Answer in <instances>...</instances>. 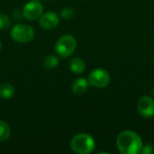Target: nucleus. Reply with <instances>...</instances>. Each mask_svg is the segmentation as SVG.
Returning a JSON list of instances; mask_svg holds the SVG:
<instances>
[{"label": "nucleus", "instance_id": "f257e3e1", "mask_svg": "<svg viewBox=\"0 0 154 154\" xmlns=\"http://www.w3.org/2000/svg\"><path fill=\"white\" fill-rule=\"evenodd\" d=\"M116 146L121 153L137 154L141 152L143 142L138 134L131 130H125L118 134Z\"/></svg>", "mask_w": 154, "mask_h": 154}, {"label": "nucleus", "instance_id": "f03ea898", "mask_svg": "<svg viewBox=\"0 0 154 154\" xmlns=\"http://www.w3.org/2000/svg\"><path fill=\"white\" fill-rule=\"evenodd\" d=\"M96 148L94 138L88 134H79L74 136L70 142V149L78 154L91 153Z\"/></svg>", "mask_w": 154, "mask_h": 154}, {"label": "nucleus", "instance_id": "7ed1b4c3", "mask_svg": "<svg viewBox=\"0 0 154 154\" xmlns=\"http://www.w3.org/2000/svg\"><path fill=\"white\" fill-rule=\"evenodd\" d=\"M77 48L76 39L69 34L61 36L55 44V51L59 56L66 58L70 56Z\"/></svg>", "mask_w": 154, "mask_h": 154}, {"label": "nucleus", "instance_id": "20e7f679", "mask_svg": "<svg viewBox=\"0 0 154 154\" xmlns=\"http://www.w3.org/2000/svg\"><path fill=\"white\" fill-rule=\"evenodd\" d=\"M11 37L14 41L20 43L31 42L34 37L33 28L26 23H18L12 28Z\"/></svg>", "mask_w": 154, "mask_h": 154}, {"label": "nucleus", "instance_id": "39448f33", "mask_svg": "<svg viewBox=\"0 0 154 154\" xmlns=\"http://www.w3.org/2000/svg\"><path fill=\"white\" fill-rule=\"evenodd\" d=\"M88 83L96 88H106L110 82V75L103 69H95L88 75Z\"/></svg>", "mask_w": 154, "mask_h": 154}, {"label": "nucleus", "instance_id": "423d86ee", "mask_svg": "<svg viewBox=\"0 0 154 154\" xmlns=\"http://www.w3.org/2000/svg\"><path fill=\"white\" fill-rule=\"evenodd\" d=\"M43 12V5L39 0H31L23 8V17L29 21H34L41 17Z\"/></svg>", "mask_w": 154, "mask_h": 154}, {"label": "nucleus", "instance_id": "0eeeda50", "mask_svg": "<svg viewBox=\"0 0 154 154\" xmlns=\"http://www.w3.org/2000/svg\"><path fill=\"white\" fill-rule=\"evenodd\" d=\"M137 110L139 114L146 118L154 116V99L151 97L143 96L137 103Z\"/></svg>", "mask_w": 154, "mask_h": 154}, {"label": "nucleus", "instance_id": "6e6552de", "mask_svg": "<svg viewBox=\"0 0 154 154\" xmlns=\"http://www.w3.org/2000/svg\"><path fill=\"white\" fill-rule=\"evenodd\" d=\"M60 19L53 12H47L40 17V26L44 30H52L59 25Z\"/></svg>", "mask_w": 154, "mask_h": 154}, {"label": "nucleus", "instance_id": "1a4fd4ad", "mask_svg": "<svg viewBox=\"0 0 154 154\" xmlns=\"http://www.w3.org/2000/svg\"><path fill=\"white\" fill-rule=\"evenodd\" d=\"M88 85H89V83L86 79L80 78V79H76L73 82V84L71 86V90L74 95L82 96L87 92V90L88 88Z\"/></svg>", "mask_w": 154, "mask_h": 154}, {"label": "nucleus", "instance_id": "9d476101", "mask_svg": "<svg viewBox=\"0 0 154 154\" xmlns=\"http://www.w3.org/2000/svg\"><path fill=\"white\" fill-rule=\"evenodd\" d=\"M86 65L82 59L80 58H73L69 61V69L75 74H81L85 71Z\"/></svg>", "mask_w": 154, "mask_h": 154}, {"label": "nucleus", "instance_id": "9b49d317", "mask_svg": "<svg viewBox=\"0 0 154 154\" xmlns=\"http://www.w3.org/2000/svg\"><path fill=\"white\" fill-rule=\"evenodd\" d=\"M14 95V88L9 83L0 84V98L9 99Z\"/></svg>", "mask_w": 154, "mask_h": 154}, {"label": "nucleus", "instance_id": "f8f14e48", "mask_svg": "<svg viewBox=\"0 0 154 154\" xmlns=\"http://www.w3.org/2000/svg\"><path fill=\"white\" fill-rule=\"evenodd\" d=\"M11 134V129L9 125L3 121L0 120V142H5L6 141Z\"/></svg>", "mask_w": 154, "mask_h": 154}, {"label": "nucleus", "instance_id": "ddd939ff", "mask_svg": "<svg viewBox=\"0 0 154 154\" xmlns=\"http://www.w3.org/2000/svg\"><path fill=\"white\" fill-rule=\"evenodd\" d=\"M59 59L53 55H48L44 58L42 64L47 69H54L59 65Z\"/></svg>", "mask_w": 154, "mask_h": 154}, {"label": "nucleus", "instance_id": "4468645a", "mask_svg": "<svg viewBox=\"0 0 154 154\" xmlns=\"http://www.w3.org/2000/svg\"><path fill=\"white\" fill-rule=\"evenodd\" d=\"M74 14H75V12H74L73 8H71V7H64L60 11V16L65 20L73 19Z\"/></svg>", "mask_w": 154, "mask_h": 154}, {"label": "nucleus", "instance_id": "2eb2a0df", "mask_svg": "<svg viewBox=\"0 0 154 154\" xmlns=\"http://www.w3.org/2000/svg\"><path fill=\"white\" fill-rule=\"evenodd\" d=\"M10 25H11L10 18L4 14H0V30H5L9 28Z\"/></svg>", "mask_w": 154, "mask_h": 154}, {"label": "nucleus", "instance_id": "dca6fc26", "mask_svg": "<svg viewBox=\"0 0 154 154\" xmlns=\"http://www.w3.org/2000/svg\"><path fill=\"white\" fill-rule=\"evenodd\" d=\"M13 18L16 21H21L23 18V10L21 11L20 9H15L14 10V12L12 13Z\"/></svg>", "mask_w": 154, "mask_h": 154}, {"label": "nucleus", "instance_id": "f3484780", "mask_svg": "<svg viewBox=\"0 0 154 154\" xmlns=\"http://www.w3.org/2000/svg\"><path fill=\"white\" fill-rule=\"evenodd\" d=\"M154 152V147L152 144H146L145 146H143L141 150V153H152Z\"/></svg>", "mask_w": 154, "mask_h": 154}, {"label": "nucleus", "instance_id": "a211bd4d", "mask_svg": "<svg viewBox=\"0 0 154 154\" xmlns=\"http://www.w3.org/2000/svg\"><path fill=\"white\" fill-rule=\"evenodd\" d=\"M152 96L154 97V88H152Z\"/></svg>", "mask_w": 154, "mask_h": 154}, {"label": "nucleus", "instance_id": "6ab92c4d", "mask_svg": "<svg viewBox=\"0 0 154 154\" xmlns=\"http://www.w3.org/2000/svg\"><path fill=\"white\" fill-rule=\"evenodd\" d=\"M1 49H2V42H0V51H1Z\"/></svg>", "mask_w": 154, "mask_h": 154}, {"label": "nucleus", "instance_id": "aec40b11", "mask_svg": "<svg viewBox=\"0 0 154 154\" xmlns=\"http://www.w3.org/2000/svg\"><path fill=\"white\" fill-rule=\"evenodd\" d=\"M152 60H153V61H154V55H153V57H152Z\"/></svg>", "mask_w": 154, "mask_h": 154}, {"label": "nucleus", "instance_id": "412c9836", "mask_svg": "<svg viewBox=\"0 0 154 154\" xmlns=\"http://www.w3.org/2000/svg\"><path fill=\"white\" fill-rule=\"evenodd\" d=\"M153 43H154V37H153Z\"/></svg>", "mask_w": 154, "mask_h": 154}]
</instances>
